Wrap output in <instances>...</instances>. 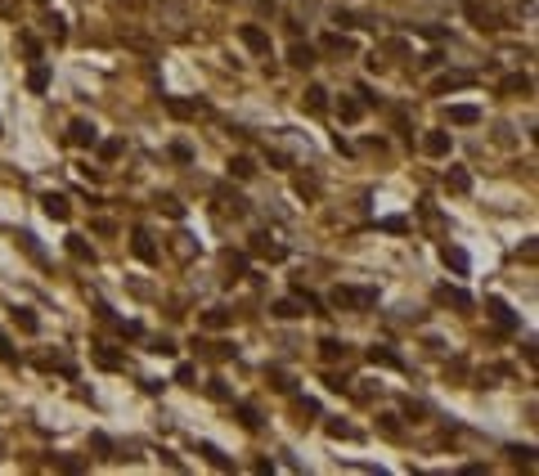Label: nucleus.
Listing matches in <instances>:
<instances>
[{
  "label": "nucleus",
  "instance_id": "nucleus-41",
  "mask_svg": "<svg viewBox=\"0 0 539 476\" xmlns=\"http://www.w3.org/2000/svg\"><path fill=\"white\" fill-rule=\"evenodd\" d=\"M207 391H212L216 400H229V386H220V377H212V386H207Z\"/></svg>",
  "mask_w": 539,
  "mask_h": 476
},
{
  "label": "nucleus",
  "instance_id": "nucleus-2",
  "mask_svg": "<svg viewBox=\"0 0 539 476\" xmlns=\"http://www.w3.org/2000/svg\"><path fill=\"white\" fill-rule=\"evenodd\" d=\"M485 310H490V319H495L499 328H504V333H517V328H521V319L512 315V306H508V301L490 297V301H485Z\"/></svg>",
  "mask_w": 539,
  "mask_h": 476
},
{
  "label": "nucleus",
  "instance_id": "nucleus-21",
  "mask_svg": "<svg viewBox=\"0 0 539 476\" xmlns=\"http://www.w3.org/2000/svg\"><path fill=\"white\" fill-rule=\"evenodd\" d=\"M229 176H238V180H252L256 176V162H252V157H229Z\"/></svg>",
  "mask_w": 539,
  "mask_h": 476
},
{
  "label": "nucleus",
  "instance_id": "nucleus-13",
  "mask_svg": "<svg viewBox=\"0 0 539 476\" xmlns=\"http://www.w3.org/2000/svg\"><path fill=\"white\" fill-rule=\"evenodd\" d=\"M162 104L171 108L176 117H198L202 113V104H189V99H176V94H162Z\"/></svg>",
  "mask_w": 539,
  "mask_h": 476
},
{
  "label": "nucleus",
  "instance_id": "nucleus-9",
  "mask_svg": "<svg viewBox=\"0 0 539 476\" xmlns=\"http://www.w3.org/2000/svg\"><path fill=\"white\" fill-rule=\"evenodd\" d=\"M198 454H202L207 463H212V468H220V472H234V458H225L212 441H202V445H198Z\"/></svg>",
  "mask_w": 539,
  "mask_h": 476
},
{
  "label": "nucleus",
  "instance_id": "nucleus-11",
  "mask_svg": "<svg viewBox=\"0 0 539 476\" xmlns=\"http://www.w3.org/2000/svg\"><path fill=\"white\" fill-rule=\"evenodd\" d=\"M445 185L454 189V193H468V189H472V176H468V166H449V171H445Z\"/></svg>",
  "mask_w": 539,
  "mask_h": 476
},
{
  "label": "nucleus",
  "instance_id": "nucleus-30",
  "mask_svg": "<svg viewBox=\"0 0 539 476\" xmlns=\"http://www.w3.org/2000/svg\"><path fill=\"white\" fill-rule=\"evenodd\" d=\"M238 422L248 427V432H256V427H261V413H256L252 405H238Z\"/></svg>",
  "mask_w": 539,
  "mask_h": 476
},
{
  "label": "nucleus",
  "instance_id": "nucleus-34",
  "mask_svg": "<svg viewBox=\"0 0 539 476\" xmlns=\"http://www.w3.org/2000/svg\"><path fill=\"white\" fill-rule=\"evenodd\" d=\"M270 386H274V391H292L288 373H279V369H270Z\"/></svg>",
  "mask_w": 539,
  "mask_h": 476
},
{
  "label": "nucleus",
  "instance_id": "nucleus-12",
  "mask_svg": "<svg viewBox=\"0 0 539 476\" xmlns=\"http://www.w3.org/2000/svg\"><path fill=\"white\" fill-rule=\"evenodd\" d=\"M288 63H292V68H310V63H315V45L297 41V45L288 50Z\"/></svg>",
  "mask_w": 539,
  "mask_h": 476
},
{
  "label": "nucleus",
  "instance_id": "nucleus-35",
  "mask_svg": "<svg viewBox=\"0 0 539 476\" xmlns=\"http://www.w3.org/2000/svg\"><path fill=\"white\" fill-rule=\"evenodd\" d=\"M95 360H99L104 369H117V355H113V350H104V346H95Z\"/></svg>",
  "mask_w": 539,
  "mask_h": 476
},
{
  "label": "nucleus",
  "instance_id": "nucleus-32",
  "mask_svg": "<svg viewBox=\"0 0 539 476\" xmlns=\"http://www.w3.org/2000/svg\"><path fill=\"white\" fill-rule=\"evenodd\" d=\"M149 350H153V355H176V341H171V337H157Z\"/></svg>",
  "mask_w": 539,
  "mask_h": 476
},
{
  "label": "nucleus",
  "instance_id": "nucleus-39",
  "mask_svg": "<svg viewBox=\"0 0 539 476\" xmlns=\"http://www.w3.org/2000/svg\"><path fill=\"white\" fill-rule=\"evenodd\" d=\"M0 355H5L9 364H14V360H18V350H14V346H9V337H5V333H0Z\"/></svg>",
  "mask_w": 539,
  "mask_h": 476
},
{
  "label": "nucleus",
  "instance_id": "nucleus-14",
  "mask_svg": "<svg viewBox=\"0 0 539 476\" xmlns=\"http://www.w3.org/2000/svg\"><path fill=\"white\" fill-rule=\"evenodd\" d=\"M423 149L432 153V157H445V153H449V135H445V130H427Z\"/></svg>",
  "mask_w": 539,
  "mask_h": 476
},
{
  "label": "nucleus",
  "instance_id": "nucleus-3",
  "mask_svg": "<svg viewBox=\"0 0 539 476\" xmlns=\"http://www.w3.org/2000/svg\"><path fill=\"white\" fill-rule=\"evenodd\" d=\"M131 252L140 256L144 265H157V248H153V234H149V229H135V238H131Z\"/></svg>",
  "mask_w": 539,
  "mask_h": 476
},
{
  "label": "nucleus",
  "instance_id": "nucleus-27",
  "mask_svg": "<svg viewBox=\"0 0 539 476\" xmlns=\"http://www.w3.org/2000/svg\"><path fill=\"white\" fill-rule=\"evenodd\" d=\"M14 324L23 328V333H36V328H41V319H36V315H32L28 306H18V310H14Z\"/></svg>",
  "mask_w": 539,
  "mask_h": 476
},
{
  "label": "nucleus",
  "instance_id": "nucleus-6",
  "mask_svg": "<svg viewBox=\"0 0 539 476\" xmlns=\"http://www.w3.org/2000/svg\"><path fill=\"white\" fill-rule=\"evenodd\" d=\"M369 364H382V369H404V360H400V350H391V346H377V341H373V346H369Z\"/></svg>",
  "mask_w": 539,
  "mask_h": 476
},
{
  "label": "nucleus",
  "instance_id": "nucleus-17",
  "mask_svg": "<svg viewBox=\"0 0 539 476\" xmlns=\"http://www.w3.org/2000/svg\"><path fill=\"white\" fill-rule=\"evenodd\" d=\"M28 90H36V94L50 90V68H45V63H36V68L28 72Z\"/></svg>",
  "mask_w": 539,
  "mask_h": 476
},
{
  "label": "nucleus",
  "instance_id": "nucleus-4",
  "mask_svg": "<svg viewBox=\"0 0 539 476\" xmlns=\"http://www.w3.org/2000/svg\"><path fill=\"white\" fill-rule=\"evenodd\" d=\"M238 41L248 45L252 54H270V36L261 28H252V23H243V28H238Z\"/></svg>",
  "mask_w": 539,
  "mask_h": 476
},
{
  "label": "nucleus",
  "instance_id": "nucleus-25",
  "mask_svg": "<svg viewBox=\"0 0 539 476\" xmlns=\"http://www.w3.org/2000/svg\"><path fill=\"white\" fill-rule=\"evenodd\" d=\"M337 113H341V121H360V117H364V104H360V99H346V94H341Z\"/></svg>",
  "mask_w": 539,
  "mask_h": 476
},
{
  "label": "nucleus",
  "instance_id": "nucleus-37",
  "mask_svg": "<svg viewBox=\"0 0 539 476\" xmlns=\"http://www.w3.org/2000/svg\"><path fill=\"white\" fill-rule=\"evenodd\" d=\"M243 270H248V256H229V279H238Z\"/></svg>",
  "mask_w": 539,
  "mask_h": 476
},
{
  "label": "nucleus",
  "instance_id": "nucleus-33",
  "mask_svg": "<svg viewBox=\"0 0 539 476\" xmlns=\"http://www.w3.org/2000/svg\"><path fill=\"white\" fill-rule=\"evenodd\" d=\"M171 157H176V162H193V149L180 140V144H171Z\"/></svg>",
  "mask_w": 539,
  "mask_h": 476
},
{
  "label": "nucleus",
  "instance_id": "nucleus-29",
  "mask_svg": "<svg viewBox=\"0 0 539 476\" xmlns=\"http://www.w3.org/2000/svg\"><path fill=\"white\" fill-rule=\"evenodd\" d=\"M121 149H126L121 140H104V144H99V157H104V162H117V157H121Z\"/></svg>",
  "mask_w": 539,
  "mask_h": 476
},
{
  "label": "nucleus",
  "instance_id": "nucleus-19",
  "mask_svg": "<svg viewBox=\"0 0 539 476\" xmlns=\"http://www.w3.org/2000/svg\"><path fill=\"white\" fill-rule=\"evenodd\" d=\"M472 81H476L472 72H449V77H440V81H436V90L445 94V90H459V85H472Z\"/></svg>",
  "mask_w": 539,
  "mask_h": 476
},
{
  "label": "nucleus",
  "instance_id": "nucleus-42",
  "mask_svg": "<svg viewBox=\"0 0 539 476\" xmlns=\"http://www.w3.org/2000/svg\"><path fill=\"white\" fill-rule=\"evenodd\" d=\"M328 432H333V436H355V427H346V422H328Z\"/></svg>",
  "mask_w": 539,
  "mask_h": 476
},
{
  "label": "nucleus",
  "instance_id": "nucleus-38",
  "mask_svg": "<svg viewBox=\"0 0 539 476\" xmlns=\"http://www.w3.org/2000/svg\"><path fill=\"white\" fill-rule=\"evenodd\" d=\"M382 432H387V436H400V422H396V413H382Z\"/></svg>",
  "mask_w": 539,
  "mask_h": 476
},
{
  "label": "nucleus",
  "instance_id": "nucleus-20",
  "mask_svg": "<svg viewBox=\"0 0 539 476\" xmlns=\"http://www.w3.org/2000/svg\"><path fill=\"white\" fill-rule=\"evenodd\" d=\"M499 90H504V94H531V77H526V72H512Z\"/></svg>",
  "mask_w": 539,
  "mask_h": 476
},
{
  "label": "nucleus",
  "instance_id": "nucleus-36",
  "mask_svg": "<svg viewBox=\"0 0 539 476\" xmlns=\"http://www.w3.org/2000/svg\"><path fill=\"white\" fill-rule=\"evenodd\" d=\"M382 229H391V234H404V229H409V221H400V216H387Z\"/></svg>",
  "mask_w": 539,
  "mask_h": 476
},
{
  "label": "nucleus",
  "instance_id": "nucleus-40",
  "mask_svg": "<svg viewBox=\"0 0 539 476\" xmlns=\"http://www.w3.org/2000/svg\"><path fill=\"white\" fill-rule=\"evenodd\" d=\"M176 382H185V386L193 382V364H180V369H176Z\"/></svg>",
  "mask_w": 539,
  "mask_h": 476
},
{
  "label": "nucleus",
  "instance_id": "nucleus-1",
  "mask_svg": "<svg viewBox=\"0 0 539 476\" xmlns=\"http://www.w3.org/2000/svg\"><path fill=\"white\" fill-rule=\"evenodd\" d=\"M328 301L337 310H369V306H377V288H333Z\"/></svg>",
  "mask_w": 539,
  "mask_h": 476
},
{
  "label": "nucleus",
  "instance_id": "nucleus-5",
  "mask_svg": "<svg viewBox=\"0 0 539 476\" xmlns=\"http://www.w3.org/2000/svg\"><path fill=\"white\" fill-rule=\"evenodd\" d=\"M68 140L77 144V149H95V144H99V130H95V121H72Z\"/></svg>",
  "mask_w": 539,
  "mask_h": 476
},
{
  "label": "nucleus",
  "instance_id": "nucleus-28",
  "mask_svg": "<svg viewBox=\"0 0 539 476\" xmlns=\"http://www.w3.org/2000/svg\"><path fill=\"white\" fill-rule=\"evenodd\" d=\"M225 324H229V310H220V306L202 315V328H212V333H216V328H225Z\"/></svg>",
  "mask_w": 539,
  "mask_h": 476
},
{
  "label": "nucleus",
  "instance_id": "nucleus-23",
  "mask_svg": "<svg viewBox=\"0 0 539 476\" xmlns=\"http://www.w3.org/2000/svg\"><path fill=\"white\" fill-rule=\"evenodd\" d=\"M305 108H310V113H324V108H328V90H324V85H310V90H305Z\"/></svg>",
  "mask_w": 539,
  "mask_h": 476
},
{
  "label": "nucleus",
  "instance_id": "nucleus-31",
  "mask_svg": "<svg viewBox=\"0 0 539 476\" xmlns=\"http://www.w3.org/2000/svg\"><path fill=\"white\" fill-rule=\"evenodd\" d=\"M18 243H23V252H28V256H36V261H45V252H41V243H36V238L28 234V229H23V234H18Z\"/></svg>",
  "mask_w": 539,
  "mask_h": 476
},
{
  "label": "nucleus",
  "instance_id": "nucleus-26",
  "mask_svg": "<svg viewBox=\"0 0 539 476\" xmlns=\"http://www.w3.org/2000/svg\"><path fill=\"white\" fill-rule=\"evenodd\" d=\"M320 355H324V360H346V346H341L337 337H324V341H320Z\"/></svg>",
  "mask_w": 539,
  "mask_h": 476
},
{
  "label": "nucleus",
  "instance_id": "nucleus-22",
  "mask_svg": "<svg viewBox=\"0 0 539 476\" xmlns=\"http://www.w3.org/2000/svg\"><path fill=\"white\" fill-rule=\"evenodd\" d=\"M68 252H72V261H95V252H90V243H85L81 234H68Z\"/></svg>",
  "mask_w": 539,
  "mask_h": 476
},
{
  "label": "nucleus",
  "instance_id": "nucleus-8",
  "mask_svg": "<svg viewBox=\"0 0 539 476\" xmlns=\"http://www.w3.org/2000/svg\"><path fill=\"white\" fill-rule=\"evenodd\" d=\"M252 248H256V256H265V261H284V248H279V243H270V234H256L252 238Z\"/></svg>",
  "mask_w": 539,
  "mask_h": 476
},
{
  "label": "nucleus",
  "instance_id": "nucleus-10",
  "mask_svg": "<svg viewBox=\"0 0 539 476\" xmlns=\"http://www.w3.org/2000/svg\"><path fill=\"white\" fill-rule=\"evenodd\" d=\"M45 216H54V221H68V212H72V207H68V198H63V193H45Z\"/></svg>",
  "mask_w": 539,
  "mask_h": 476
},
{
  "label": "nucleus",
  "instance_id": "nucleus-16",
  "mask_svg": "<svg viewBox=\"0 0 539 476\" xmlns=\"http://www.w3.org/2000/svg\"><path fill=\"white\" fill-rule=\"evenodd\" d=\"M436 297H440V301H449V306H459V310H472V297H468V292H459V288H449V283L440 288Z\"/></svg>",
  "mask_w": 539,
  "mask_h": 476
},
{
  "label": "nucleus",
  "instance_id": "nucleus-24",
  "mask_svg": "<svg viewBox=\"0 0 539 476\" xmlns=\"http://www.w3.org/2000/svg\"><path fill=\"white\" fill-rule=\"evenodd\" d=\"M270 315H274V319H297V315H301V301H297V297L274 301V310H270Z\"/></svg>",
  "mask_w": 539,
  "mask_h": 476
},
{
  "label": "nucleus",
  "instance_id": "nucleus-15",
  "mask_svg": "<svg viewBox=\"0 0 539 476\" xmlns=\"http://www.w3.org/2000/svg\"><path fill=\"white\" fill-rule=\"evenodd\" d=\"M440 256H445V265H454V270L459 274H468V252H463V248H449V243H445V248H440Z\"/></svg>",
  "mask_w": 539,
  "mask_h": 476
},
{
  "label": "nucleus",
  "instance_id": "nucleus-18",
  "mask_svg": "<svg viewBox=\"0 0 539 476\" xmlns=\"http://www.w3.org/2000/svg\"><path fill=\"white\" fill-rule=\"evenodd\" d=\"M320 45H324L328 54H351V50H355V45H351V41H346V36H341V32H328V36H324Z\"/></svg>",
  "mask_w": 539,
  "mask_h": 476
},
{
  "label": "nucleus",
  "instance_id": "nucleus-7",
  "mask_svg": "<svg viewBox=\"0 0 539 476\" xmlns=\"http://www.w3.org/2000/svg\"><path fill=\"white\" fill-rule=\"evenodd\" d=\"M449 121H454V126H476V121H481V108L476 104H454L449 108Z\"/></svg>",
  "mask_w": 539,
  "mask_h": 476
}]
</instances>
